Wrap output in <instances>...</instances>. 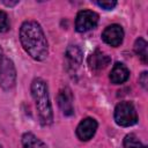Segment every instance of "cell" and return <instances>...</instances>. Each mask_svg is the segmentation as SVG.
<instances>
[{
	"label": "cell",
	"instance_id": "obj_9",
	"mask_svg": "<svg viewBox=\"0 0 148 148\" xmlns=\"http://www.w3.org/2000/svg\"><path fill=\"white\" fill-rule=\"evenodd\" d=\"M58 104L65 116H71L74 112L73 109V95L69 88H64L59 91Z\"/></svg>",
	"mask_w": 148,
	"mask_h": 148
},
{
	"label": "cell",
	"instance_id": "obj_20",
	"mask_svg": "<svg viewBox=\"0 0 148 148\" xmlns=\"http://www.w3.org/2000/svg\"><path fill=\"white\" fill-rule=\"evenodd\" d=\"M141 148H147V147H146V146H142V147H141Z\"/></svg>",
	"mask_w": 148,
	"mask_h": 148
},
{
	"label": "cell",
	"instance_id": "obj_17",
	"mask_svg": "<svg viewBox=\"0 0 148 148\" xmlns=\"http://www.w3.org/2000/svg\"><path fill=\"white\" fill-rule=\"evenodd\" d=\"M139 83L143 87V89H147L148 87V73L147 72L141 73V75L139 76Z\"/></svg>",
	"mask_w": 148,
	"mask_h": 148
},
{
	"label": "cell",
	"instance_id": "obj_14",
	"mask_svg": "<svg viewBox=\"0 0 148 148\" xmlns=\"http://www.w3.org/2000/svg\"><path fill=\"white\" fill-rule=\"evenodd\" d=\"M142 145L134 134H127L124 139V148H141Z\"/></svg>",
	"mask_w": 148,
	"mask_h": 148
},
{
	"label": "cell",
	"instance_id": "obj_8",
	"mask_svg": "<svg viewBox=\"0 0 148 148\" xmlns=\"http://www.w3.org/2000/svg\"><path fill=\"white\" fill-rule=\"evenodd\" d=\"M65 58H66L67 69L72 71V72H75L80 67V65L82 64L83 53H82L81 49L77 45H69L66 50Z\"/></svg>",
	"mask_w": 148,
	"mask_h": 148
},
{
	"label": "cell",
	"instance_id": "obj_1",
	"mask_svg": "<svg viewBox=\"0 0 148 148\" xmlns=\"http://www.w3.org/2000/svg\"><path fill=\"white\" fill-rule=\"evenodd\" d=\"M20 40L24 51L35 60L42 61L49 54V45L40 24L36 21H25L20 28Z\"/></svg>",
	"mask_w": 148,
	"mask_h": 148
},
{
	"label": "cell",
	"instance_id": "obj_12",
	"mask_svg": "<svg viewBox=\"0 0 148 148\" xmlns=\"http://www.w3.org/2000/svg\"><path fill=\"white\" fill-rule=\"evenodd\" d=\"M22 145L24 148H47L46 145L32 133H24L22 136Z\"/></svg>",
	"mask_w": 148,
	"mask_h": 148
},
{
	"label": "cell",
	"instance_id": "obj_6",
	"mask_svg": "<svg viewBox=\"0 0 148 148\" xmlns=\"http://www.w3.org/2000/svg\"><path fill=\"white\" fill-rule=\"evenodd\" d=\"M102 39L110 46L117 47L123 43L124 30L119 24H111L106 27L102 32Z\"/></svg>",
	"mask_w": 148,
	"mask_h": 148
},
{
	"label": "cell",
	"instance_id": "obj_2",
	"mask_svg": "<svg viewBox=\"0 0 148 148\" xmlns=\"http://www.w3.org/2000/svg\"><path fill=\"white\" fill-rule=\"evenodd\" d=\"M31 95L36 104L40 124L44 126L51 125L53 121V113L46 82L39 77L35 79L31 83Z\"/></svg>",
	"mask_w": 148,
	"mask_h": 148
},
{
	"label": "cell",
	"instance_id": "obj_3",
	"mask_svg": "<svg viewBox=\"0 0 148 148\" xmlns=\"http://www.w3.org/2000/svg\"><path fill=\"white\" fill-rule=\"evenodd\" d=\"M114 120L119 126H132L138 121V114L131 102H120L114 109Z\"/></svg>",
	"mask_w": 148,
	"mask_h": 148
},
{
	"label": "cell",
	"instance_id": "obj_4",
	"mask_svg": "<svg viewBox=\"0 0 148 148\" xmlns=\"http://www.w3.org/2000/svg\"><path fill=\"white\" fill-rule=\"evenodd\" d=\"M15 80H16L15 66L10 59L3 57L0 67V87L3 90H9L15 86Z\"/></svg>",
	"mask_w": 148,
	"mask_h": 148
},
{
	"label": "cell",
	"instance_id": "obj_15",
	"mask_svg": "<svg viewBox=\"0 0 148 148\" xmlns=\"http://www.w3.org/2000/svg\"><path fill=\"white\" fill-rule=\"evenodd\" d=\"M9 28V21H8V16L5 12L0 10V32H5L7 31Z\"/></svg>",
	"mask_w": 148,
	"mask_h": 148
},
{
	"label": "cell",
	"instance_id": "obj_5",
	"mask_svg": "<svg viewBox=\"0 0 148 148\" xmlns=\"http://www.w3.org/2000/svg\"><path fill=\"white\" fill-rule=\"evenodd\" d=\"M98 23V15L92 10H81L75 18V29L79 32H87L94 29Z\"/></svg>",
	"mask_w": 148,
	"mask_h": 148
},
{
	"label": "cell",
	"instance_id": "obj_19",
	"mask_svg": "<svg viewBox=\"0 0 148 148\" xmlns=\"http://www.w3.org/2000/svg\"><path fill=\"white\" fill-rule=\"evenodd\" d=\"M2 59H3V53H2V49L0 46V67H1V64H2Z\"/></svg>",
	"mask_w": 148,
	"mask_h": 148
},
{
	"label": "cell",
	"instance_id": "obj_11",
	"mask_svg": "<svg viewBox=\"0 0 148 148\" xmlns=\"http://www.w3.org/2000/svg\"><path fill=\"white\" fill-rule=\"evenodd\" d=\"M109 62H110V57L99 50H96L95 52H92L88 58V64L90 68L96 71L105 68L109 65Z\"/></svg>",
	"mask_w": 148,
	"mask_h": 148
},
{
	"label": "cell",
	"instance_id": "obj_18",
	"mask_svg": "<svg viewBox=\"0 0 148 148\" xmlns=\"http://www.w3.org/2000/svg\"><path fill=\"white\" fill-rule=\"evenodd\" d=\"M2 3H5L6 6H9V7H12V6H15V5H17V3H18V1H17V0H15V1H6V0H2Z\"/></svg>",
	"mask_w": 148,
	"mask_h": 148
},
{
	"label": "cell",
	"instance_id": "obj_13",
	"mask_svg": "<svg viewBox=\"0 0 148 148\" xmlns=\"http://www.w3.org/2000/svg\"><path fill=\"white\" fill-rule=\"evenodd\" d=\"M134 51H135V53L140 57V59L143 62L148 61V44H147V42L142 37H139L135 40V43H134Z\"/></svg>",
	"mask_w": 148,
	"mask_h": 148
},
{
	"label": "cell",
	"instance_id": "obj_10",
	"mask_svg": "<svg viewBox=\"0 0 148 148\" xmlns=\"http://www.w3.org/2000/svg\"><path fill=\"white\" fill-rule=\"evenodd\" d=\"M130 77V71L128 68L121 64V62H116L110 72V80L113 84H120L127 81Z\"/></svg>",
	"mask_w": 148,
	"mask_h": 148
},
{
	"label": "cell",
	"instance_id": "obj_16",
	"mask_svg": "<svg viewBox=\"0 0 148 148\" xmlns=\"http://www.w3.org/2000/svg\"><path fill=\"white\" fill-rule=\"evenodd\" d=\"M96 3L99 7H102L103 9H106V10H111L117 6L116 1H96Z\"/></svg>",
	"mask_w": 148,
	"mask_h": 148
},
{
	"label": "cell",
	"instance_id": "obj_7",
	"mask_svg": "<svg viewBox=\"0 0 148 148\" xmlns=\"http://www.w3.org/2000/svg\"><path fill=\"white\" fill-rule=\"evenodd\" d=\"M97 121L94 118H84L76 127V135L82 141L90 140L97 130Z\"/></svg>",
	"mask_w": 148,
	"mask_h": 148
}]
</instances>
